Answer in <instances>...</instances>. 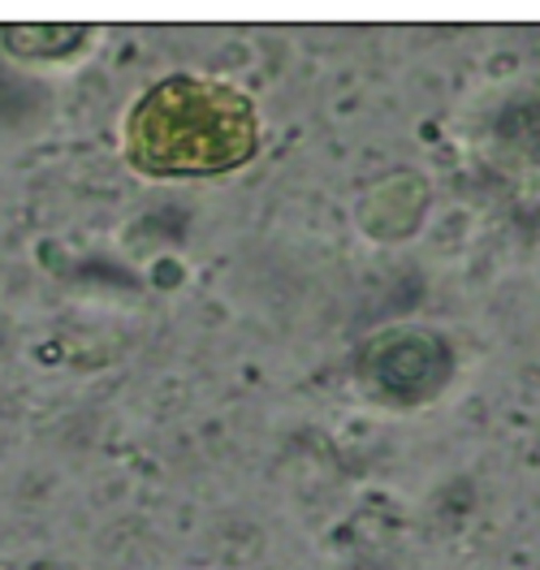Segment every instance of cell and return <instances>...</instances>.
Returning <instances> with one entry per match:
<instances>
[{
  "instance_id": "1",
  "label": "cell",
  "mask_w": 540,
  "mask_h": 570,
  "mask_svg": "<svg viewBox=\"0 0 540 570\" xmlns=\"http://www.w3.org/2000/svg\"><path fill=\"white\" fill-rule=\"evenodd\" d=\"M126 156L147 174H225L255 156V108L243 91L174 73L126 117Z\"/></svg>"
}]
</instances>
